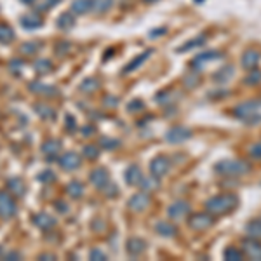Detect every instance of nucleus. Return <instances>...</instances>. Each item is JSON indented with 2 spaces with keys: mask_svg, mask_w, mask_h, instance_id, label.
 Here are the masks:
<instances>
[{
  "mask_svg": "<svg viewBox=\"0 0 261 261\" xmlns=\"http://www.w3.org/2000/svg\"><path fill=\"white\" fill-rule=\"evenodd\" d=\"M205 211L211 214H228L239 205V199L233 193H220L205 200Z\"/></svg>",
  "mask_w": 261,
  "mask_h": 261,
  "instance_id": "nucleus-1",
  "label": "nucleus"
},
{
  "mask_svg": "<svg viewBox=\"0 0 261 261\" xmlns=\"http://www.w3.org/2000/svg\"><path fill=\"white\" fill-rule=\"evenodd\" d=\"M214 171L220 176L225 178H241V176L247 174L251 171V166L244 161H233V159H226V161H220L214 166Z\"/></svg>",
  "mask_w": 261,
  "mask_h": 261,
  "instance_id": "nucleus-2",
  "label": "nucleus"
},
{
  "mask_svg": "<svg viewBox=\"0 0 261 261\" xmlns=\"http://www.w3.org/2000/svg\"><path fill=\"white\" fill-rule=\"evenodd\" d=\"M261 99H247L239 103L237 107L233 108V115L239 117V119L246 120V122H252V124H259L261 122Z\"/></svg>",
  "mask_w": 261,
  "mask_h": 261,
  "instance_id": "nucleus-3",
  "label": "nucleus"
},
{
  "mask_svg": "<svg viewBox=\"0 0 261 261\" xmlns=\"http://www.w3.org/2000/svg\"><path fill=\"white\" fill-rule=\"evenodd\" d=\"M214 223V218L211 213H195L188 218V226L195 231H202V230H207L211 228Z\"/></svg>",
  "mask_w": 261,
  "mask_h": 261,
  "instance_id": "nucleus-4",
  "label": "nucleus"
},
{
  "mask_svg": "<svg viewBox=\"0 0 261 261\" xmlns=\"http://www.w3.org/2000/svg\"><path fill=\"white\" fill-rule=\"evenodd\" d=\"M16 202L9 192H0V216L4 220H11L16 214Z\"/></svg>",
  "mask_w": 261,
  "mask_h": 261,
  "instance_id": "nucleus-5",
  "label": "nucleus"
},
{
  "mask_svg": "<svg viewBox=\"0 0 261 261\" xmlns=\"http://www.w3.org/2000/svg\"><path fill=\"white\" fill-rule=\"evenodd\" d=\"M171 169V161L167 157H164V155H159V157H155L153 161L150 162V172L151 176H155L157 179L164 178V176L169 172Z\"/></svg>",
  "mask_w": 261,
  "mask_h": 261,
  "instance_id": "nucleus-6",
  "label": "nucleus"
},
{
  "mask_svg": "<svg viewBox=\"0 0 261 261\" xmlns=\"http://www.w3.org/2000/svg\"><path fill=\"white\" fill-rule=\"evenodd\" d=\"M192 138V130L187 127H181V125H176V127H171L166 133V141L172 143V145H178V143H185L187 140Z\"/></svg>",
  "mask_w": 261,
  "mask_h": 261,
  "instance_id": "nucleus-7",
  "label": "nucleus"
},
{
  "mask_svg": "<svg viewBox=\"0 0 261 261\" xmlns=\"http://www.w3.org/2000/svg\"><path fill=\"white\" fill-rule=\"evenodd\" d=\"M188 214H190V204L185 200H176L167 207V216L174 221L181 220V218H187Z\"/></svg>",
  "mask_w": 261,
  "mask_h": 261,
  "instance_id": "nucleus-8",
  "label": "nucleus"
},
{
  "mask_svg": "<svg viewBox=\"0 0 261 261\" xmlns=\"http://www.w3.org/2000/svg\"><path fill=\"white\" fill-rule=\"evenodd\" d=\"M150 195L146 192H138L129 199V209L134 213H143L150 207Z\"/></svg>",
  "mask_w": 261,
  "mask_h": 261,
  "instance_id": "nucleus-9",
  "label": "nucleus"
},
{
  "mask_svg": "<svg viewBox=\"0 0 261 261\" xmlns=\"http://www.w3.org/2000/svg\"><path fill=\"white\" fill-rule=\"evenodd\" d=\"M242 252L244 256L254 259V261H261V244L258 242V239H244L242 241Z\"/></svg>",
  "mask_w": 261,
  "mask_h": 261,
  "instance_id": "nucleus-10",
  "label": "nucleus"
},
{
  "mask_svg": "<svg viewBox=\"0 0 261 261\" xmlns=\"http://www.w3.org/2000/svg\"><path fill=\"white\" fill-rule=\"evenodd\" d=\"M81 164H82L81 155L75 153V151H66L65 155L60 157V167L63 171H75L81 167Z\"/></svg>",
  "mask_w": 261,
  "mask_h": 261,
  "instance_id": "nucleus-11",
  "label": "nucleus"
},
{
  "mask_svg": "<svg viewBox=\"0 0 261 261\" xmlns=\"http://www.w3.org/2000/svg\"><path fill=\"white\" fill-rule=\"evenodd\" d=\"M259 60H261L259 50L247 49V50H244V54L241 58V65H242V68H246V70H254L256 66H258Z\"/></svg>",
  "mask_w": 261,
  "mask_h": 261,
  "instance_id": "nucleus-12",
  "label": "nucleus"
},
{
  "mask_svg": "<svg viewBox=\"0 0 261 261\" xmlns=\"http://www.w3.org/2000/svg\"><path fill=\"white\" fill-rule=\"evenodd\" d=\"M220 58H221V53H218V50H204V53L197 54L195 60L192 61V66H193V68H197V70H200V68H204L205 63L220 60Z\"/></svg>",
  "mask_w": 261,
  "mask_h": 261,
  "instance_id": "nucleus-13",
  "label": "nucleus"
},
{
  "mask_svg": "<svg viewBox=\"0 0 261 261\" xmlns=\"http://www.w3.org/2000/svg\"><path fill=\"white\" fill-rule=\"evenodd\" d=\"M89 179H91L92 187H96L98 190H103L105 185L110 181V178H108V171L105 169V167H98V169L92 171L91 176H89Z\"/></svg>",
  "mask_w": 261,
  "mask_h": 261,
  "instance_id": "nucleus-14",
  "label": "nucleus"
},
{
  "mask_svg": "<svg viewBox=\"0 0 261 261\" xmlns=\"http://www.w3.org/2000/svg\"><path fill=\"white\" fill-rule=\"evenodd\" d=\"M151 54H153V49H146V50H143V53L140 54V56L134 58V60L130 61L124 70H122V73H133V71H136V70L140 68V66L143 65V63H145L146 60H148V58L151 56Z\"/></svg>",
  "mask_w": 261,
  "mask_h": 261,
  "instance_id": "nucleus-15",
  "label": "nucleus"
},
{
  "mask_svg": "<svg viewBox=\"0 0 261 261\" xmlns=\"http://www.w3.org/2000/svg\"><path fill=\"white\" fill-rule=\"evenodd\" d=\"M60 150H61V143L58 140H47L42 143V153H44L49 161H54V159L58 157V153H60Z\"/></svg>",
  "mask_w": 261,
  "mask_h": 261,
  "instance_id": "nucleus-16",
  "label": "nucleus"
},
{
  "mask_svg": "<svg viewBox=\"0 0 261 261\" xmlns=\"http://www.w3.org/2000/svg\"><path fill=\"white\" fill-rule=\"evenodd\" d=\"M233 75H235V66L233 65H225V66H221L216 73H214L213 81L216 84H226L233 79Z\"/></svg>",
  "mask_w": 261,
  "mask_h": 261,
  "instance_id": "nucleus-17",
  "label": "nucleus"
},
{
  "mask_svg": "<svg viewBox=\"0 0 261 261\" xmlns=\"http://www.w3.org/2000/svg\"><path fill=\"white\" fill-rule=\"evenodd\" d=\"M30 89L35 94H42V96H47V98H53V96H58V89L54 86H47V84H42V82H32L30 84Z\"/></svg>",
  "mask_w": 261,
  "mask_h": 261,
  "instance_id": "nucleus-18",
  "label": "nucleus"
},
{
  "mask_svg": "<svg viewBox=\"0 0 261 261\" xmlns=\"http://www.w3.org/2000/svg\"><path fill=\"white\" fill-rule=\"evenodd\" d=\"M125 249L130 256H140L145 252L146 246H145V241H141L140 237H130L127 241V246H125Z\"/></svg>",
  "mask_w": 261,
  "mask_h": 261,
  "instance_id": "nucleus-19",
  "label": "nucleus"
},
{
  "mask_svg": "<svg viewBox=\"0 0 261 261\" xmlns=\"http://www.w3.org/2000/svg\"><path fill=\"white\" fill-rule=\"evenodd\" d=\"M141 179H143V174H141L140 167H138L136 164L129 166L127 171H125V183L130 185V187H136V185H140Z\"/></svg>",
  "mask_w": 261,
  "mask_h": 261,
  "instance_id": "nucleus-20",
  "label": "nucleus"
},
{
  "mask_svg": "<svg viewBox=\"0 0 261 261\" xmlns=\"http://www.w3.org/2000/svg\"><path fill=\"white\" fill-rule=\"evenodd\" d=\"M21 27L24 28V30H37V28L42 27V18L39 14H27L21 18Z\"/></svg>",
  "mask_w": 261,
  "mask_h": 261,
  "instance_id": "nucleus-21",
  "label": "nucleus"
},
{
  "mask_svg": "<svg viewBox=\"0 0 261 261\" xmlns=\"http://www.w3.org/2000/svg\"><path fill=\"white\" fill-rule=\"evenodd\" d=\"M7 190H9L11 193H14V197H23L27 187H24L23 179L18 178V176H14V178H11L9 181H7Z\"/></svg>",
  "mask_w": 261,
  "mask_h": 261,
  "instance_id": "nucleus-22",
  "label": "nucleus"
},
{
  "mask_svg": "<svg viewBox=\"0 0 261 261\" xmlns=\"http://www.w3.org/2000/svg\"><path fill=\"white\" fill-rule=\"evenodd\" d=\"M205 35H199V37H195V39H190L188 42H185L183 45H179L178 47V53H188V50H195V49H199L202 47V45L205 44Z\"/></svg>",
  "mask_w": 261,
  "mask_h": 261,
  "instance_id": "nucleus-23",
  "label": "nucleus"
},
{
  "mask_svg": "<svg viewBox=\"0 0 261 261\" xmlns=\"http://www.w3.org/2000/svg\"><path fill=\"white\" fill-rule=\"evenodd\" d=\"M33 223L42 230H50L56 226V220H54L53 216H49V214H37V216L33 218Z\"/></svg>",
  "mask_w": 261,
  "mask_h": 261,
  "instance_id": "nucleus-24",
  "label": "nucleus"
},
{
  "mask_svg": "<svg viewBox=\"0 0 261 261\" xmlns=\"http://www.w3.org/2000/svg\"><path fill=\"white\" fill-rule=\"evenodd\" d=\"M113 0H91V12L94 14H105L112 9Z\"/></svg>",
  "mask_w": 261,
  "mask_h": 261,
  "instance_id": "nucleus-25",
  "label": "nucleus"
},
{
  "mask_svg": "<svg viewBox=\"0 0 261 261\" xmlns=\"http://www.w3.org/2000/svg\"><path fill=\"white\" fill-rule=\"evenodd\" d=\"M21 2L27 4V6H32L37 11H47L53 6H56L60 0H21Z\"/></svg>",
  "mask_w": 261,
  "mask_h": 261,
  "instance_id": "nucleus-26",
  "label": "nucleus"
},
{
  "mask_svg": "<svg viewBox=\"0 0 261 261\" xmlns=\"http://www.w3.org/2000/svg\"><path fill=\"white\" fill-rule=\"evenodd\" d=\"M155 230H157L159 235H162V237H167V239L174 237L176 231H178L174 225H171V223H167V221H159L157 225H155Z\"/></svg>",
  "mask_w": 261,
  "mask_h": 261,
  "instance_id": "nucleus-27",
  "label": "nucleus"
},
{
  "mask_svg": "<svg viewBox=\"0 0 261 261\" xmlns=\"http://www.w3.org/2000/svg\"><path fill=\"white\" fill-rule=\"evenodd\" d=\"M246 233L251 239H261V218H254L246 225Z\"/></svg>",
  "mask_w": 261,
  "mask_h": 261,
  "instance_id": "nucleus-28",
  "label": "nucleus"
},
{
  "mask_svg": "<svg viewBox=\"0 0 261 261\" xmlns=\"http://www.w3.org/2000/svg\"><path fill=\"white\" fill-rule=\"evenodd\" d=\"M73 12H63V14L58 18L56 21V24H58V28L60 30H70L71 27H73V23H75V19H73Z\"/></svg>",
  "mask_w": 261,
  "mask_h": 261,
  "instance_id": "nucleus-29",
  "label": "nucleus"
},
{
  "mask_svg": "<svg viewBox=\"0 0 261 261\" xmlns=\"http://www.w3.org/2000/svg\"><path fill=\"white\" fill-rule=\"evenodd\" d=\"M71 12L73 14H87V12H91V0H73L71 2Z\"/></svg>",
  "mask_w": 261,
  "mask_h": 261,
  "instance_id": "nucleus-30",
  "label": "nucleus"
},
{
  "mask_svg": "<svg viewBox=\"0 0 261 261\" xmlns=\"http://www.w3.org/2000/svg\"><path fill=\"white\" fill-rule=\"evenodd\" d=\"M223 258L226 261H242L244 259V252L241 249H237L235 246H228L223 252Z\"/></svg>",
  "mask_w": 261,
  "mask_h": 261,
  "instance_id": "nucleus-31",
  "label": "nucleus"
},
{
  "mask_svg": "<svg viewBox=\"0 0 261 261\" xmlns=\"http://www.w3.org/2000/svg\"><path fill=\"white\" fill-rule=\"evenodd\" d=\"M66 192H68V195L73 197V199H81L84 195V185L81 181H70L68 187H66Z\"/></svg>",
  "mask_w": 261,
  "mask_h": 261,
  "instance_id": "nucleus-32",
  "label": "nucleus"
},
{
  "mask_svg": "<svg viewBox=\"0 0 261 261\" xmlns=\"http://www.w3.org/2000/svg\"><path fill=\"white\" fill-rule=\"evenodd\" d=\"M33 68H35V71L39 75H47L53 71V63L49 60H37L33 63Z\"/></svg>",
  "mask_w": 261,
  "mask_h": 261,
  "instance_id": "nucleus-33",
  "label": "nucleus"
},
{
  "mask_svg": "<svg viewBox=\"0 0 261 261\" xmlns=\"http://www.w3.org/2000/svg\"><path fill=\"white\" fill-rule=\"evenodd\" d=\"M14 40V30L9 24H0V44H9Z\"/></svg>",
  "mask_w": 261,
  "mask_h": 261,
  "instance_id": "nucleus-34",
  "label": "nucleus"
},
{
  "mask_svg": "<svg viewBox=\"0 0 261 261\" xmlns=\"http://www.w3.org/2000/svg\"><path fill=\"white\" fill-rule=\"evenodd\" d=\"M98 89H99V81H96V79H86L81 84V91L84 94H92V92H96Z\"/></svg>",
  "mask_w": 261,
  "mask_h": 261,
  "instance_id": "nucleus-35",
  "label": "nucleus"
},
{
  "mask_svg": "<svg viewBox=\"0 0 261 261\" xmlns=\"http://www.w3.org/2000/svg\"><path fill=\"white\" fill-rule=\"evenodd\" d=\"M35 110L42 117V119H45V120H53L54 117H56V112H54V108L49 107V105H37Z\"/></svg>",
  "mask_w": 261,
  "mask_h": 261,
  "instance_id": "nucleus-36",
  "label": "nucleus"
},
{
  "mask_svg": "<svg viewBox=\"0 0 261 261\" xmlns=\"http://www.w3.org/2000/svg\"><path fill=\"white\" fill-rule=\"evenodd\" d=\"M19 50L24 56H33V54H37V50H40V42H24Z\"/></svg>",
  "mask_w": 261,
  "mask_h": 261,
  "instance_id": "nucleus-37",
  "label": "nucleus"
},
{
  "mask_svg": "<svg viewBox=\"0 0 261 261\" xmlns=\"http://www.w3.org/2000/svg\"><path fill=\"white\" fill-rule=\"evenodd\" d=\"M141 188L145 192H150V190H155V188H159V181L155 176H143V179L140 181Z\"/></svg>",
  "mask_w": 261,
  "mask_h": 261,
  "instance_id": "nucleus-38",
  "label": "nucleus"
},
{
  "mask_svg": "<svg viewBox=\"0 0 261 261\" xmlns=\"http://www.w3.org/2000/svg\"><path fill=\"white\" fill-rule=\"evenodd\" d=\"M259 82H261V71L256 68L251 70V73L244 79V84H246V86H258Z\"/></svg>",
  "mask_w": 261,
  "mask_h": 261,
  "instance_id": "nucleus-39",
  "label": "nucleus"
},
{
  "mask_svg": "<svg viewBox=\"0 0 261 261\" xmlns=\"http://www.w3.org/2000/svg\"><path fill=\"white\" fill-rule=\"evenodd\" d=\"M176 98H178V94H176V92H172V91H162V92H159V94H157V101H159V103H164V105L171 103V101H174Z\"/></svg>",
  "mask_w": 261,
  "mask_h": 261,
  "instance_id": "nucleus-40",
  "label": "nucleus"
},
{
  "mask_svg": "<svg viewBox=\"0 0 261 261\" xmlns=\"http://www.w3.org/2000/svg\"><path fill=\"white\" fill-rule=\"evenodd\" d=\"M99 145H101V148L113 150V148H117V146L120 145V141L119 140H110V138H101Z\"/></svg>",
  "mask_w": 261,
  "mask_h": 261,
  "instance_id": "nucleus-41",
  "label": "nucleus"
},
{
  "mask_svg": "<svg viewBox=\"0 0 261 261\" xmlns=\"http://www.w3.org/2000/svg\"><path fill=\"white\" fill-rule=\"evenodd\" d=\"M249 155L252 159H258V161H261V141L252 143V145L249 146Z\"/></svg>",
  "mask_w": 261,
  "mask_h": 261,
  "instance_id": "nucleus-42",
  "label": "nucleus"
},
{
  "mask_svg": "<svg viewBox=\"0 0 261 261\" xmlns=\"http://www.w3.org/2000/svg\"><path fill=\"white\" fill-rule=\"evenodd\" d=\"M89 259H92V261H105V259H108V256L105 254L101 249H92L89 252Z\"/></svg>",
  "mask_w": 261,
  "mask_h": 261,
  "instance_id": "nucleus-43",
  "label": "nucleus"
},
{
  "mask_svg": "<svg viewBox=\"0 0 261 261\" xmlns=\"http://www.w3.org/2000/svg\"><path fill=\"white\" fill-rule=\"evenodd\" d=\"M84 157L86 159H96L98 157V148H96V146H86V148H84Z\"/></svg>",
  "mask_w": 261,
  "mask_h": 261,
  "instance_id": "nucleus-44",
  "label": "nucleus"
},
{
  "mask_svg": "<svg viewBox=\"0 0 261 261\" xmlns=\"http://www.w3.org/2000/svg\"><path fill=\"white\" fill-rule=\"evenodd\" d=\"M103 190H105V195H107V197H115L117 193H119V192H117V187H115V185H110V181L105 185Z\"/></svg>",
  "mask_w": 261,
  "mask_h": 261,
  "instance_id": "nucleus-45",
  "label": "nucleus"
},
{
  "mask_svg": "<svg viewBox=\"0 0 261 261\" xmlns=\"http://www.w3.org/2000/svg\"><path fill=\"white\" fill-rule=\"evenodd\" d=\"M127 110H129L130 113H134V112H138V110H143V101H140V99L130 101L129 107H127Z\"/></svg>",
  "mask_w": 261,
  "mask_h": 261,
  "instance_id": "nucleus-46",
  "label": "nucleus"
},
{
  "mask_svg": "<svg viewBox=\"0 0 261 261\" xmlns=\"http://www.w3.org/2000/svg\"><path fill=\"white\" fill-rule=\"evenodd\" d=\"M9 65H11V71H12V73H16V75H19L21 70H23V63H21L19 60H12Z\"/></svg>",
  "mask_w": 261,
  "mask_h": 261,
  "instance_id": "nucleus-47",
  "label": "nucleus"
},
{
  "mask_svg": "<svg viewBox=\"0 0 261 261\" xmlns=\"http://www.w3.org/2000/svg\"><path fill=\"white\" fill-rule=\"evenodd\" d=\"M39 179L42 181V183H50V181H54V172L53 171H44L39 176Z\"/></svg>",
  "mask_w": 261,
  "mask_h": 261,
  "instance_id": "nucleus-48",
  "label": "nucleus"
},
{
  "mask_svg": "<svg viewBox=\"0 0 261 261\" xmlns=\"http://www.w3.org/2000/svg\"><path fill=\"white\" fill-rule=\"evenodd\" d=\"M117 105H119V98H115V96H107L105 98V107L107 108H115Z\"/></svg>",
  "mask_w": 261,
  "mask_h": 261,
  "instance_id": "nucleus-49",
  "label": "nucleus"
},
{
  "mask_svg": "<svg viewBox=\"0 0 261 261\" xmlns=\"http://www.w3.org/2000/svg\"><path fill=\"white\" fill-rule=\"evenodd\" d=\"M2 259H7V261L21 259V254H19V252H16V251H11V252H7V254H4V258H2Z\"/></svg>",
  "mask_w": 261,
  "mask_h": 261,
  "instance_id": "nucleus-50",
  "label": "nucleus"
},
{
  "mask_svg": "<svg viewBox=\"0 0 261 261\" xmlns=\"http://www.w3.org/2000/svg\"><path fill=\"white\" fill-rule=\"evenodd\" d=\"M66 129L75 130V119L71 115H66Z\"/></svg>",
  "mask_w": 261,
  "mask_h": 261,
  "instance_id": "nucleus-51",
  "label": "nucleus"
},
{
  "mask_svg": "<svg viewBox=\"0 0 261 261\" xmlns=\"http://www.w3.org/2000/svg\"><path fill=\"white\" fill-rule=\"evenodd\" d=\"M82 133H84V136H91V134L94 133V127H91V125H86V127L82 129Z\"/></svg>",
  "mask_w": 261,
  "mask_h": 261,
  "instance_id": "nucleus-52",
  "label": "nucleus"
},
{
  "mask_svg": "<svg viewBox=\"0 0 261 261\" xmlns=\"http://www.w3.org/2000/svg\"><path fill=\"white\" fill-rule=\"evenodd\" d=\"M162 33H166V28H159V30H153V32L150 33V35H151V39H155V37L162 35Z\"/></svg>",
  "mask_w": 261,
  "mask_h": 261,
  "instance_id": "nucleus-53",
  "label": "nucleus"
},
{
  "mask_svg": "<svg viewBox=\"0 0 261 261\" xmlns=\"http://www.w3.org/2000/svg\"><path fill=\"white\" fill-rule=\"evenodd\" d=\"M40 259H56L54 254H40Z\"/></svg>",
  "mask_w": 261,
  "mask_h": 261,
  "instance_id": "nucleus-54",
  "label": "nucleus"
},
{
  "mask_svg": "<svg viewBox=\"0 0 261 261\" xmlns=\"http://www.w3.org/2000/svg\"><path fill=\"white\" fill-rule=\"evenodd\" d=\"M143 2H146V4H153V2H157V0H143Z\"/></svg>",
  "mask_w": 261,
  "mask_h": 261,
  "instance_id": "nucleus-55",
  "label": "nucleus"
},
{
  "mask_svg": "<svg viewBox=\"0 0 261 261\" xmlns=\"http://www.w3.org/2000/svg\"><path fill=\"white\" fill-rule=\"evenodd\" d=\"M0 258H4V254H2V249H0Z\"/></svg>",
  "mask_w": 261,
  "mask_h": 261,
  "instance_id": "nucleus-56",
  "label": "nucleus"
}]
</instances>
